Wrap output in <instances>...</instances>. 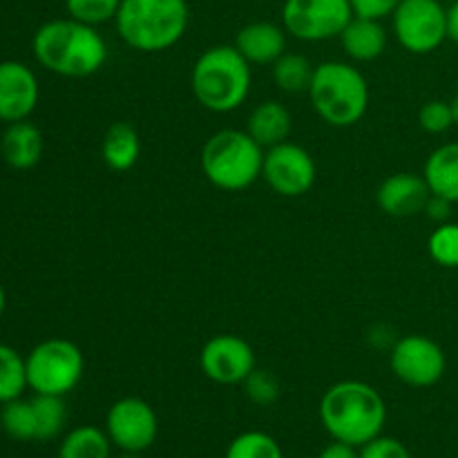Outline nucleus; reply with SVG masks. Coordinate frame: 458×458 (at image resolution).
<instances>
[{"mask_svg": "<svg viewBox=\"0 0 458 458\" xmlns=\"http://www.w3.org/2000/svg\"><path fill=\"white\" fill-rule=\"evenodd\" d=\"M34 56L45 70L67 79H85L106 65L107 45L97 27L74 18L47 21L31 40Z\"/></svg>", "mask_w": 458, "mask_h": 458, "instance_id": "1", "label": "nucleus"}, {"mask_svg": "<svg viewBox=\"0 0 458 458\" xmlns=\"http://www.w3.org/2000/svg\"><path fill=\"white\" fill-rule=\"evenodd\" d=\"M320 420L334 441L362 447L383 434L387 407L378 389L362 380L331 385L320 401Z\"/></svg>", "mask_w": 458, "mask_h": 458, "instance_id": "2", "label": "nucleus"}, {"mask_svg": "<svg viewBox=\"0 0 458 458\" xmlns=\"http://www.w3.org/2000/svg\"><path fill=\"white\" fill-rule=\"evenodd\" d=\"M191 21L186 0H121L116 34L137 52H165L183 38Z\"/></svg>", "mask_w": 458, "mask_h": 458, "instance_id": "3", "label": "nucleus"}, {"mask_svg": "<svg viewBox=\"0 0 458 458\" xmlns=\"http://www.w3.org/2000/svg\"><path fill=\"white\" fill-rule=\"evenodd\" d=\"M250 63L235 45L208 47L192 65L191 88L199 106L226 114L244 106L250 92Z\"/></svg>", "mask_w": 458, "mask_h": 458, "instance_id": "4", "label": "nucleus"}, {"mask_svg": "<svg viewBox=\"0 0 458 458\" xmlns=\"http://www.w3.org/2000/svg\"><path fill=\"white\" fill-rule=\"evenodd\" d=\"M309 98L325 123L352 128L369 107V85L358 67L343 61H325L313 72Z\"/></svg>", "mask_w": 458, "mask_h": 458, "instance_id": "5", "label": "nucleus"}, {"mask_svg": "<svg viewBox=\"0 0 458 458\" xmlns=\"http://www.w3.org/2000/svg\"><path fill=\"white\" fill-rule=\"evenodd\" d=\"M264 148L246 130H219L201 148V170L219 191L237 192L262 177Z\"/></svg>", "mask_w": 458, "mask_h": 458, "instance_id": "6", "label": "nucleus"}, {"mask_svg": "<svg viewBox=\"0 0 458 458\" xmlns=\"http://www.w3.org/2000/svg\"><path fill=\"white\" fill-rule=\"evenodd\" d=\"M25 367L31 392L67 396L83 378L85 358L72 340L49 338L31 349Z\"/></svg>", "mask_w": 458, "mask_h": 458, "instance_id": "7", "label": "nucleus"}, {"mask_svg": "<svg viewBox=\"0 0 458 458\" xmlns=\"http://www.w3.org/2000/svg\"><path fill=\"white\" fill-rule=\"evenodd\" d=\"M394 18V34L410 54H432L447 38V9L441 0H401Z\"/></svg>", "mask_w": 458, "mask_h": 458, "instance_id": "8", "label": "nucleus"}, {"mask_svg": "<svg viewBox=\"0 0 458 458\" xmlns=\"http://www.w3.org/2000/svg\"><path fill=\"white\" fill-rule=\"evenodd\" d=\"M352 18L349 0H284L282 7L284 30L307 43L340 38Z\"/></svg>", "mask_w": 458, "mask_h": 458, "instance_id": "9", "label": "nucleus"}, {"mask_svg": "<svg viewBox=\"0 0 458 458\" xmlns=\"http://www.w3.org/2000/svg\"><path fill=\"white\" fill-rule=\"evenodd\" d=\"M394 376L410 387H434L445 376L447 358L441 344L428 335L411 334L398 340L389 353Z\"/></svg>", "mask_w": 458, "mask_h": 458, "instance_id": "10", "label": "nucleus"}, {"mask_svg": "<svg viewBox=\"0 0 458 458\" xmlns=\"http://www.w3.org/2000/svg\"><path fill=\"white\" fill-rule=\"evenodd\" d=\"M318 177L316 161L298 143H280L264 152L262 179L280 197H302L313 188Z\"/></svg>", "mask_w": 458, "mask_h": 458, "instance_id": "11", "label": "nucleus"}, {"mask_svg": "<svg viewBox=\"0 0 458 458\" xmlns=\"http://www.w3.org/2000/svg\"><path fill=\"white\" fill-rule=\"evenodd\" d=\"M106 432L110 437L112 445L119 447L121 452L141 454L157 441L159 419L143 398L125 396L119 398L107 410Z\"/></svg>", "mask_w": 458, "mask_h": 458, "instance_id": "12", "label": "nucleus"}, {"mask_svg": "<svg viewBox=\"0 0 458 458\" xmlns=\"http://www.w3.org/2000/svg\"><path fill=\"white\" fill-rule=\"evenodd\" d=\"M201 371L217 385H242L255 371V352L233 334L213 335L199 353Z\"/></svg>", "mask_w": 458, "mask_h": 458, "instance_id": "13", "label": "nucleus"}, {"mask_svg": "<svg viewBox=\"0 0 458 458\" xmlns=\"http://www.w3.org/2000/svg\"><path fill=\"white\" fill-rule=\"evenodd\" d=\"M40 88L34 70L21 61L0 63V121L16 123L30 119L38 106Z\"/></svg>", "mask_w": 458, "mask_h": 458, "instance_id": "14", "label": "nucleus"}, {"mask_svg": "<svg viewBox=\"0 0 458 458\" xmlns=\"http://www.w3.org/2000/svg\"><path fill=\"white\" fill-rule=\"evenodd\" d=\"M432 191H429L425 177L410 173H396L380 183L376 192L380 210L392 217H414L425 213Z\"/></svg>", "mask_w": 458, "mask_h": 458, "instance_id": "15", "label": "nucleus"}, {"mask_svg": "<svg viewBox=\"0 0 458 458\" xmlns=\"http://www.w3.org/2000/svg\"><path fill=\"white\" fill-rule=\"evenodd\" d=\"M284 27L271 21H255L242 27L235 47L250 65H273L286 49Z\"/></svg>", "mask_w": 458, "mask_h": 458, "instance_id": "16", "label": "nucleus"}, {"mask_svg": "<svg viewBox=\"0 0 458 458\" xmlns=\"http://www.w3.org/2000/svg\"><path fill=\"white\" fill-rule=\"evenodd\" d=\"M340 43L352 61L369 63L383 56L387 49V31L376 18L353 16L340 34Z\"/></svg>", "mask_w": 458, "mask_h": 458, "instance_id": "17", "label": "nucleus"}, {"mask_svg": "<svg viewBox=\"0 0 458 458\" xmlns=\"http://www.w3.org/2000/svg\"><path fill=\"white\" fill-rule=\"evenodd\" d=\"M43 134L27 119L9 123L0 139V155H3L4 164L16 170L34 168L43 157Z\"/></svg>", "mask_w": 458, "mask_h": 458, "instance_id": "18", "label": "nucleus"}, {"mask_svg": "<svg viewBox=\"0 0 458 458\" xmlns=\"http://www.w3.org/2000/svg\"><path fill=\"white\" fill-rule=\"evenodd\" d=\"M291 128H293V119L291 112L282 106L280 101H264L250 112L249 121H246V132L264 148L280 146L289 139Z\"/></svg>", "mask_w": 458, "mask_h": 458, "instance_id": "19", "label": "nucleus"}, {"mask_svg": "<svg viewBox=\"0 0 458 458\" xmlns=\"http://www.w3.org/2000/svg\"><path fill=\"white\" fill-rule=\"evenodd\" d=\"M101 157L106 165L116 173L134 168L141 157V137L134 130V125L125 121H116L106 130L101 141Z\"/></svg>", "mask_w": 458, "mask_h": 458, "instance_id": "20", "label": "nucleus"}, {"mask_svg": "<svg viewBox=\"0 0 458 458\" xmlns=\"http://www.w3.org/2000/svg\"><path fill=\"white\" fill-rule=\"evenodd\" d=\"M423 177L432 195L445 197L452 204H458V141L445 143L428 157Z\"/></svg>", "mask_w": 458, "mask_h": 458, "instance_id": "21", "label": "nucleus"}, {"mask_svg": "<svg viewBox=\"0 0 458 458\" xmlns=\"http://www.w3.org/2000/svg\"><path fill=\"white\" fill-rule=\"evenodd\" d=\"M112 441L106 429L81 425L65 434L58 447V458H110Z\"/></svg>", "mask_w": 458, "mask_h": 458, "instance_id": "22", "label": "nucleus"}, {"mask_svg": "<svg viewBox=\"0 0 458 458\" xmlns=\"http://www.w3.org/2000/svg\"><path fill=\"white\" fill-rule=\"evenodd\" d=\"M313 72H316V67H313L311 61H309L307 56H302V54L284 52L276 63H273V81H276L277 88L286 94L309 92Z\"/></svg>", "mask_w": 458, "mask_h": 458, "instance_id": "23", "label": "nucleus"}, {"mask_svg": "<svg viewBox=\"0 0 458 458\" xmlns=\"http://www.w3.org/2000/svg\"><path fill=\"white\" fill-rule=\"evenodd\" d=\"M27 387L30 385H27L25 358L13 347L0 343V405L21 398Z\"/></svg>", "mask_w": 458, "mask_h": 458, "instance_id": "24", "label": "nucleus"}, {"mask_svg": "<svg viewBox=\"0 0 458 458\" xmlns=\"http://www.w3.org/2000/svg\"><path fill=\"white\" fill-rule=\"evenodd\" d=\"M36 414V441H52L63 432L67 420V407L63 396L36 394L31 398Z\"/></svg>", "mask_w": 458, "mask_h": 458, "instance_id": "25", "label": "nucleus"}, {"mask_svg": "<svg viewBox=\"0 0 458 458\" xmlns=\"http://www.w3.org/2000/svg\"><path fill=\"white\" fill-rule=\"evenodd\" d=\"M0 428L13 441H36V414L31 401H22L21 396L4 403L0 410Z\"/></svg>", "mask_w": 458, "mask_h": 458, "instance_id": "26", "label": "nucleus"}, {"mask_svg": "<svg viewBox=\"0 0 458 458\" xmlns=\"http://www.w3.org/2000/svg\"><path fill=\"white\" fill-rule=\"evenodd\" d=\"M224 458H284L280 443L264 432H244L231 441Z\"/></svg>", "mask_w": 458, "mask_h": 458, "instance_id": "27", "label": "nucleus"}, {"mask_svg": "<svg viewBox=\"0 0 458 458\" xmlns=\"http://www.w3.org/2000/svg\"><path fill=\"white\" fill-rule=\"evenodd\" d=\"M429 258L443 268H458V224H438L428 240Z\"/></svg>", "mask_w": 458, "mask_h": 458, "instance_id": "28", "label": "nucleus"}, {"mask_svg": "<svg viewBox=\"0 0 458 458\" xmlns=\"http://www.w3.org/2000/svg\"><path fill=\"white\" fill-rule=\"evenodd\" d=\"M119 7L121 0H65V9L70 18L92 27L114 21Z\"/></svg>", "mask_w": 458, "mask_h": 458, "instance_id": "29", "label": "nucleus"}, {"mask_svg": "<svg viewBox=\"0 0 458 458\" xmlns=\"http://www.w3.org/2000/svg\"><path fill=\"white\" fill-rule=\"evenodd\" d=\"M419 125L429 134H443L452 128L454 123V112L447 101L434 98V101L423 103L419 110Z\"/></svg>", "mask_w": 458, "mask_h": 458, "instance_id": "30", "label": "nucleus"}, {"mask_svg": "<svg viewBox=\"0 0 458 458\" xmlns=\"http://www.w3.org/2000/svg\"><path fill=\"white\" fill-rule=\"evenodd\" d=\"M242 385H244L246 396L258 405H273L280 396V385H277L276 376L268 374V371L255 369Z\"/></svg>", "mask_w": 458, "mask_h": 458, "instance_id": "31", "label": "nucleus"}, {"mask_svg": "<svg viewBox=\"0 0 458 458\" xmlns=\"http://www.w3.org/2000/svg\"><path fill=\"white\" fill-rule=\"evenodd\" d=\"M360 458H411V454L398 438L380 434L360 447Z\"/></svg>", "mask_w": 458, "mask_h": 458, "instance_id": "32", "label": "nucleus"}, {"mask_svg": "<svg viewBox=\"0 0 458 458\" xmlns=\"http://www.w3.org/2000/svg\"><path fill=\"white\" fill-rule=\"evenodd\" d=\"M353 9V16H365L383 21V18L392 16L401 0H349Z\"/></svg>", "mask_w": 458, "mask_h": 458, "instance_id": "33", "label": "nucleus"}, {"mask_svg": "<svg viewBox=\"0 0 458 458\" xmlns=\"http://www.w3.org/2000/svg\"><path fill=\"white\" fill-rule=\"evenodd\" d=\"M452 201L445 199V197H438L432 195L429 197L428 206H425V213H428L429 219H434L437 224H445L450 222V215H452Z\"/></svg>", "mask_w": 458, "mask_h": 458, "instance_id": "34", "label": "nucleus"}, {"mask_svg": "<svg viewBox=\"0 0 458 458\" xmlns=\"http://www.w3.org/2000/svg\"><path fill=\"white\" fill-rule=\"evenodd\" d=\"M318 458H360V447L349 445V443L343 441H334L320 452Z\"/></svg>", "mask_w": 458, "mask_h": 458, "instance_id": "35", "label": "nucleus"}, {"mask_svg": "<svg viewBox=\"0 0 458 458\" xmlns=\"http://www.w3.org/2000/svg\"><path fill=\"white\" fill-rule=\"evenodd\" d=\"M447 38L458 45V0H454L447 9Z\"/></svg>", "mask_w": 458, "mask_h": 458, "instance_id": "36", "label": "nucleus"}, {"mask_svg": "<svg viewBox=\"0 0 458 458\" xmlns=\"http://www.w3.org/2000/svg\"><path fill=\"white\" fill-rule=\"evenodd\" d=\"M4 309H7V293H4L3 284H0V318H3Z\"/></svg>", "mask_w": 458, "mask_h": 458, "instance_id": "37", "label": "nucleus"}, {"mask_svg": "<svg viewBox=\"0 0 458 458\" xmlns=\"http://www.w3.org/2000/svg\"><path fill=\"white\" fill-rule=\"evenodd\" d=\"M450 106H452V112H454V123L458 125V89H456L454 98L450 101Z\"/></svg>", "mask_w": 458, "mask_h": 458, "instance_id": "38", "label": "nucleus"}, {"mask_svg": "<svg viewBox=\"0 0 458 458\" xmlns=\"http://www.w3.org/2000/svg\"><path fill=\"white\" fill-rule=\"evenodd\" d=\"M116 458H139V454H132V452H123V454L116 456Z\"/></svg>", "mask_w": 458, "mask_h": 458, "instance_id": "39", "label": "nucleus"}]
</instances>
